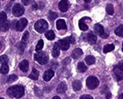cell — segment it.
<instances>
[{
  "mask_svg": "<svg viewBox=\"0 0 123 99\" xmlns=\"http://www.w3.org/2000/svg\"><path fill=\"white\" fill-rule=\"evenodd\" d=\"M21 2H22L24 5H28L30 3V0H21Z\"/></svg>",
  "mask_w": 123,
  "mask_h": 99,
  "instance_id": "8d00e7d4",
  "label": "cell"
},
{
  "mask_svg": "<svg viewBox=\"0 0 123 99\" xmlns=\"http://www.w3.org/2000/svg\"><path fill=\"white\" fill-rule=\"evenodd\" d=\"M122 51H123V43H122Z\"/></svg>",
  "mask_w": 123,
  "mask_h": 99,
  "instance_id": "ee69618b",
  "label": "cell"
},
{
  "mask_svg": "<svg viewBox=\"0 0 123 99\" xmlns=\"http://www.w3.org/2000/svg\"><path fill=\"white\" fill-rule=\"evenodd\" d=\"M98 84H99V81L94 76H90L86 80L87 88L89 89H91V90L96 88L98 86Z\"/></svg>",
  "mask_w": 123,
  "mask_h": 99,
  "instance_id": "5b68a950",
  "label": "cell"
},
{
  "mask_svg": "<svg viewBox=\"0 0 123 99\" xmlns=\"http://www.w3.org/2000/svg\"><path fill=\"white\" fill-rule=\"evenodd\" d=\"M32 7H33V10H36V9H37V5H36V3H35V4H33Z\"/></svg>",
  "mask_w": 123,
  "mask_h": 99,
  "instance_id": "74e56055",
  "label": "cell"
},
{
  "mask_svg": "<svg viewBox=\"0 0 123 99\" xmlns=\"http://www.w3.org/2000/svg\"><path fill=\"white\" fill-rule=\"evenodd\" d=\"M94 31L96 32V34L99 35L101 36L104 34V29L103 26L100 24H96L94 26Z\"/></svg>",
  "mask_w": 123,
  "mask_h": 99,
  "instance_id": "5bb4252c",
  "label": "cell"
},
{
  "mask_svg": "<svg viewBox=\"0 0 123 99\" xmlns=\"http://www.w3.org/2000/svg\"><path fill=\"white\" fill-rule=\"evenodd\" d=\"M35 59L40 64H45L49 61V56L45 52H39L35 54Z\"/></svg>",
  "mask_w": 123,
  "mask_h": 99,
  "instance_id": "277c9868",
  "label": "cell"
},
{
  "mask_svg": "<svg viewBox=\"0 0 123 99\" xmlns=\"http://www.w3.org/2000/svg\"><path fill=\"white\" fill-rule=\"evenodd\" d=\"M67 39L68 40L69 43H71V44H74L75 43V38L73 36H69V37H67Z\"/></svg>",
  "mask_w": 123,
  "mask_h": 99,
  "instance_id": "e575fe53",
  "label": "cell"
},
{
  "mask_svg": "<svg viewBox=\"0 0 123 99\" xmlns=\"http://www.w3.org/2000/svg\"><path fill=\"white\" fill-rule=\"evenodd\" d=\"M87 40H88V41L90 44H94L97 41V36L93 32H90L88 34V36H87Z\"/></svg>",
  "mask_w": 123,
  "mask_h": 99,
  "instance_id": "ac0fdd59",
  "label": "cell"
},
{
  "mask_svg": "<svg viewBox=\"0 0 123 99\" xmlns=\"http://www.w3.org/2000/svg\"><path fill=\"white\" fill-rule=\"evenodd\" d=\"M7 62H8V58H7V55H3L2 56H0V64H7Z\"/></svg>",
  "mask_w": 123,
  "mask_h": 99,
  "instance_id": "f1b7e54d",
  "label": "cell"
},
{
  "mask_svg": "<svg viewBox=\"0 0 123 99\" xmlns=\"http://www.w3.org/2000/svg\"><path fill=\"white\" fill-rule=\"evenodd\" d=\"M28 39H29V32L28 31H25V32L24 33L23 36H22L21 41H22L23 43H25V44H26L27 41H28Z\"/></svg>",
  "mask_w": 123,
  "mask_h": 99,
  "instance_id": "4dcf8cb0",
  "label": "cell"
},
{
  "mask_svg": "<svg viewBox=\"0 0 123 99\" xmlns=\"http://www.w3.org/2000/svg\"><path fill=\"white\" fill-rule=\"evenodd\" d=\"M66 90H67V84L64 82H62L57 88V92L58 93H64L66 92Z\"/></svg>",
  "mask_w": 123,
  "mask_h": 99,
  "instance_id": "e0dca14e",
  "label": "cell"
},
{
  "mask_svg": "<svg viewBox=\"0 0 123 99\" xmlns=\"http://www.w3.org/2000/svg\"><path fill=\"white\" fill-rule=\"evenodd\" d=\"M17 79V76L15 74H12V75H10L8 77V78H7V83H12L16 81Z\"/></svg>",
  "mask_w": 123,
  "mask_h": 99,
  "instance_id": "1f68e13d",
  "label": "cell"
},
{
  "mask_svg": "<svg viewBox=\"0 0 123 99\" xmlns=\"http://www.w3.org/2000/svg\"><path fill=\"white\" fill-rule=\"evenodd\" d=\"M2 47H3V44H2V42L0 41V50L2 49Z\"/></svg>",
  "mask_w": 123,
  "mask_h": 99,
  "instance_id": "7bdbcfd3",
  "label": "cell"
},
{
  "mask_svg": "<svg viewBox=\"0 0 123 99\" xmlns=\"http://www.w3.org/2000/svg\"><path fill=\"white\" fill-rule=\"evenodd\" d=\"M49 17L50 20H54L56 19L57 17V14L56 13H54V12H49Z\"/></svg>",
  "mask_w": 123,
  "mask_h": 99,
  "instance_id": "d6a6232c",
  "label": "cell"
},
{
  "mask_svg": "<svg viewBox=\"0 0 123 99\" xmlns=\"http://www.w3.org/2000/svg\"><path fill=\"white\" fill-rule=\"evenodd\" d=\"M114 45L110 44V45H106L104 47V53H108L110 51H112L114 50Z\"/></svg>",
  "mask_w": 123,
  "mask_h": 99,
  "instance_id": "484cf974",
  "label": "cell"
},
{
  "mask_svg": "<svg viewBox=\"0 0 123 99\" xmlns=\"http://www.w3.org/2000/svg\"><path fill=\"white\" fill-rule=\"evenodd\" d=\"M57 29V30H65L67 28V24L65 22V21L63 19H59L57 21L56 23Z\"/></svg>",
  "mask_w": 123,
  "mask_h": 99,
  "instance_id": "4fadbf2b",
  "label": "cell"
},
{
  "mask_svg": "<svg viewBox=\"0 0 123 99\" xmlns=\"http://www.w3.org/2000/svg\"><path fill=\"white\" fill-rule=\"evenodd\" d=\"M54 76V71L52 70V69H49V70H46L43 74V78L44 81H49Z\"/></svg>",
  "mask_w": 123,
  "mask_h": 99,
  "instance_id": "30bf717a",
  "label": "cell"
},
{
  "mask_svg": "<svg viewBox=\"0 0 123 99\" xmlns=\"http://www.w3.org/2000/svg\"><path fill=\"white\" fill-rule=\"evenodd\" d=\"M7 20V14L4 13V12H2L0 13V22L2 21H4Z\"/></svg>",
  "mask_w": 123,
  "mask_h": 99,
  "instance_id": "836d02e7",
  "label": "cell"
},
{
  "mask_svg": "<svg viewBox=\"0 0 123 99\" xmlns=\"http://www.w3.org/2000/svg\"><path fill=\"white\" fill-rule=\"evenodd\" d=\"M52 54H53V56L54 57V58H57V57H58L59 54H60V46H59L58 42H56L54 44V45H53Z\"/></svg>",
  "mask_w": 123,
  "mask_h": 99,
  "instance_id": "7c38bea8",
  "label": "cell"
},
{
  "mask_svg": "<svg viewBox=\"0 0 123 99\" xmlns=\"http://www.w3.org/2000/svg\"><path fill=\"white\" fill-rule=\"evenodd\" d=\"M59 46H60V49L62 50H67L70 47V43H69L68 40L67 38L61 40L60 41L58 42Z\"/></svg>",
  "mask_w": 123,
  "mask_h": 99,
  "instance_id": "9c48e42d",
  "label": "cell"
},
{
  "mask_svg": "<svg viewBox=\"0 0 123 99\" xmlns=\"http://www.w3.org/2000/svg\"><path fill=\"white\" fill-rule=\"evenodd\" d=\"M45 37H46L48 40L52 41V40H54L55 38V34L53 31H49L46 34H45Z\"/></svg>",
  "mask_w": 123,
  "mask_h": 99,
  "instance_id": "83f0119b",
  "label": "cell"
},
{
  "mask_svg": "<svg viewBox=\"0 0 123 99\" xmlns=\"http://www.w3.org/2000/svg\"><path fill=\"white\" fill-rule=\"evenodd\" d=\"M80 98L83 99V98H92V96H90V95H83V96L80 97Z\"/></svg>",
  "mask_w": 123,
  "mask_h": 99,
  "instance_id": "d590c367",
  "label": "cell"
},
{
  "mask_svg": "<svg viewBox=\"0 0 123 99\" xmlns=\"http://www.w3.org/2000/svg\"><path fill=\"white\" fill-rule=\"evenodd\" d=\"M111 98V94H110V92H108V96H107V98Z\"/></svg>",
  "mask_w": 123,
  "mask_h": 99,
  "instance_id": "ab89813d",
  "label": "cell"
},
{
  "mask_svg": "<svg viewBox=\"0 0 123 99\" xmlns=\"http://www.w3.org/2000/svg\"><path fill=\"white\" fill-rule=\"evenodd\" d=\"M85 60L88 65H92L95 63V58L93 56V55H88V56H86L85 59Z\"/></svg>",
  "mask_w": 123,
  "mask_h": 99,
  "instance_id": "ffe728a7",
  "label": "cell"
},
{
  "mask_svg": "<svg viewBox=\"0 0 123 99\" xmlns=\"http://www.w3.org/2000/svg\"><path fill=\"white\" fill-rule=\"evenodd\" d=\"M9 71V68L7 64H2L1 68H0V73L2 74H7Z\"/></svg>",
  "mask_w": 123,
  "mask_h": 99,
  "instance_id": "cb8c5ba5",
  "label": "cell"
},
{
  "mask_svg": "<svg viewBox=\"0 0 123 99\" xmlns=\"http://www.w3.org/2000/svg\"><path fill=\"white\" fill-rule=\"evenodd\" d=\"M115 34L120 37H123V25H120L115 30Z\"/></svg>",
  "mask_w": 123,
  "mask_h": 99,
  "instance_id": "7402d4cb",
  "label": "cell"
},
{
  "mask_svg": "<svg viewBox=\"0 0 123 99\" xmlns=\"http://www.w3.org/2000/svg\"><path fill=\"white\" fill-rule=\"evenodd\" d=\"M106 12H107V13L109 15H113V13H114V7H113V6H112V4H108L107 5V7H106Z\"/></svg>",
  "mask_w": 123,
  "mask_h": 99,
  "instance_id": "4316f807",
  "label": "cell"
},
{
  "mask_svg": "<svg viewBox=\"0 0 123 99\" xmlns=\"http://www.w3.org/2000/svg\"><path fill=\"white\" fill-rule=\"evenodd\" d=\"M49 27V24L45 20L40 19L39 21H37L35 24V29L39 33H43L48 29Z\"/></svg>",
  "mask_w": 123,
  "mask_h": 99,
  "instance_id": "3957f363",
  "label": "cell"
},
{
  "mask_svg": "<svg viewBox=\"0 0 123 99\" xmlns=\"http://www.w3.org/2000/svg\"><path fill=\"white\" fill-rule=\"evenodd\" d=\"M9 27H10L9 21H2V22H0V31H8Z\"/></svg>",
  "mask_w": 123,
  "mask_h": 99,
  "instance_id": "9a60e30c",
  "label": "cell"
},
{
  "mask_svg": "<svg viewBox=\"0 0 123 99\" xmlns=\"http://www.w3.org/2000/svg\"><path fill=\"white\" fill-rule=\"evenodd\" d=\"M39 72H38V70H37L36 69H35L34 68L32 69V72H31V74H30V78H31V79H33V80H37L39 78Z\"/></svg>",
  "mask_w": 123,
  "mask_h": 99,
  "instance_id": "d6986e66",
  "label": "cell"
},
{
  "mask_svg": "<svg viewBox=\"0 0 123 99\" xmlns=\"http://www.w3.org/2000/svg\"><path fill=\"white\" fill-rule=\"evenodd\" d=\"M43 40H39L38 44L36 45V47H35V50L36 51L41 50L43 49Z\"/></svg>",
  "mask_w": 123,
  "mask_h": 99,
  "instance_id": "f546056e",
  "label": "cell"
},
{
  "mask_svg": "<svg viewBox=\"0 0 123 99\" xmlns=\"http://www.w3.org/2000/svg\"><path fill=\"white\" fill-rule=\"evenodd\" d=\"M85 3H90L91 0H85Z\"/></svg>",
  "mask_w": 123,
  "mask_h": 99,
  "instance_id": "60d3db41",
  "label": "cell"
},
{
  "mask_svg": "<svg viewBox=\"0 0 123 99\" xmlns=\"http://www.w3.org/2000/svg\"><path fill=\"white\" fill-rule=\"evenodd\" d=\"M7 93L11 98H20L25 93V89L21 85H15L12 86L7 90Z\"/></svg>",
  "mask_w": 123,
  "mask_h": 99,
  "instance_id": "6da1fadb",
  "label": "cell"
},
{
  "mask_svg": "<svg viewBox=\"0 0 123 99\" xmlns=\"http://www.w3.org/2000/svg\"><path fill=\"white\" fill-rule=\"evenodd\" d=\"M12 1H14V0H12Z\"/></svg>",
  "mask_w": 123,
  "mask_h": 99,
  "instance_id": "f6af8a7d",
  "label": "cell"
},
{
  "mask_svg": "<svg viewBox=\"0 0 123 99\" xmlns=\"http://www.w3.org/2000/svg\"><path fill=\"white\" fill-rule=\"evenodd\" d=\"M79 27L81 31H87L88 30V26L85 23L84 19H81L80 21H79Z\"/></svg>",
  "mask_w": 123,
  "mask_h": 99,
  "instance_id": "d4e9b609",
  "label": "cell"
},
{
  "mask_svg": "<svg viewBox=\"0 0 123 99\" xmlns=\"http://www.w3.org/2000/svg\"><path fill=\"white\" fill-rule=\"evenodd\" d=\"M53 99H60V97H58V96H55V97H53Z\"/></svg>",
  "mask_w": 123,
  "mask_h": 99,
  "instance_id": "f35d334b",
  "label": "cell"
},
{
  "mask_svg": "<svg viewBox=\"0 0 123 99\" xmlns=\"http://www.w3.org/2000/svg\"><path fill=\"white\" fill-rule=\"evenodd\" d=\"M24 12H25V8L23 7L22 5H21L20 3H17L13 6L12 7V14L15 17H20V16L24 14Z\"/></svg>",
  "mask_w": 123,
  "mask_h": 99,
  "instance_id": "8992f818",
  "label": "cell"
},
{
  "mask_svg": "<svg viewBox=\"0 0 123 99\" xmlns=\"http://www.w3.org/2000/svg\"><path fill=\"white\" fill-rule=\"evenodd\" d=\"M77 69L80 71V73H84L87 70V67L85 66V64L83 62H80L78 63V65H77Z\"/></svg>",
  "mask_w": 123,
  "mask_h": 99,
  "instance_id": "603a6c76",
  "label": "cell"
},
{
  "mask_svg": "<svg viewBox=\"0 0 123 99\" xmlns=\"http://www.w3.org/2000/svg\"><path fill=\"white\" fill-rule=\"evenodd\" d=\"M119 98H123V93H122L120 96H119Z\"/></svg>",
  "mask_w": 123,
  "mask_h": 99,
  "instance_id": "b9f144b4",
  "label": "cell"
},
{
  "mask_svg": "<svg viewBox=\"0 0 123 99\" xmlns=\"http://www.w3.org/2000/svg\"><path fill=\"white\" fill-rule=\"evenodd\" d=\"M72 87H73V89L75 91H79L81 89V87H82V84H81V82L80 80H76L73 82L72 84Z\"/></svg>",
  "mask_w": 123,
  "mask_h": 99,
  "instance_id": "44dd1931",
  "label": "cell"
},
{
  "mask_svg": "<svg viewBox=\"0 0 123 99\" xmlns=\"http://www.w3.org/2000/svg\"><path fill=\"white\" fill-rule=\"evenodd\" d=\"M69 7V3L67 0H62L58 3V8L61 12H67Z\"/></svg>",
  "mask_w": 123,
  "mask_h": 99,
  "instance_id": "ba28073f",
  "label": "cell"
},
{
  "mask_svg": "<svg viewBox=\"0 0 123 99\" xmlns=\"http://www.w3.org/2000/svg\"><path fill=\"white\" fill-rule=\"evenodd\" d=\"M27 24H28V21L25 18H21L19 21H17V24H16V29L18 31H21L25 29Z\"/></svg>",
  "mask_w": 123,
  "mask_h": 99,
  "instance_id": "52a82bcc",
  "label": "cell"
},
{
  "mask_svg": "<svg viewBox=\"0 0 123 99\" xmlns=\"http://www.w3.org/2000/svg\"><path fill=\"white\" fill-rule=\"evenodd\" d=\"M113 75L117 81L123 79V63L120 62L116 64L113 68Z\"/></svg>",
  "mask_w": 123,
  "mask_h": 99,
  "instance_id": "7a4b0ae2",
  "label": "cell"
},
{
  "mask_svg": "<svg viewBox=\"0 0 123 99\" xmlns=\"http://www.w3.org/2000/svg\"><path fill=\"white\" fill-rule=\"evenodd\" d=\"M82 54H83L82 50L79 48H76L72 51V53H71V56H72L73 59H78V58H80L81 55H82Z\"/></svg>",
  "mask_w": 123,
  "mask_h": 99,
  "instance_id": "2e32d148",
  "label": "cell"
},
{
  "mask_svg": "<svg viewBox=\"0 0 123 99\" xmlns=\"http://www.w3.org/2000/svg\"><path fill=\"white\" fill-rule=\"evenodd\" d=\"M19 68L22 72H27L29 69V62L27 59H24L19 64Z\"/></svg>",
  "mask_w": 123,
  "mask_h": 99,
  "instance_id": "8fae6325",
  "label": "cell"
}]
</instances>
